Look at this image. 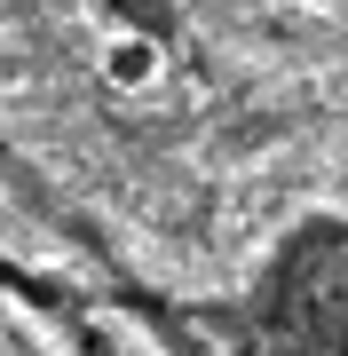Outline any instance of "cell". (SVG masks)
<instances>
[{"label": "cell", "mask_w": 348, "mask_h": 356, "mask_svg": "<svg viewBox=\"0 0 348 356\" xmlns=\"http://www.w3.org/2000/svg\"><path fill=\"white\" fill-rule=\"evenodd\" d=\"M158 72H167V48L151 32H111L103 40V79L111 88H151Z\"/></svg>", "instance_id": "cell-1"}]
</instances>
